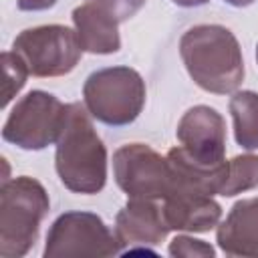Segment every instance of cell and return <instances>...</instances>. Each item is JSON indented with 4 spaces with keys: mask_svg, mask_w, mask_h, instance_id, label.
<instances>
[{
    "mask_svg": "<svg viewBox=\"0 0 258 258\" xmlns=\"http://www.w3.org/2000/svg\"><path fill=\"white\" fill-rule=\"evenodd\" d=\"M254 187H258V155L246 153L230 159L226 167V177L218 194L230 198Z\"/></svg>",
    "mask_w": 258,
    "mask_h": 258,
    "instance_id": "15",
    "label": "cell"
},
{
    "mask_svg": "<svg viewBox=\"0 0 258 258\" xmlns=\"http://www.w3.org/2000/svg\"><path fill=\"white\" fill-rule=\"evenodd\" d=\"M67 109L69 105L60 103L54 95L30 91L10 111L2 129V137L20 149H44L56 143L67 119Z\"/></svg>",
    "mask_w": 258,
    "mask_h": 258,
    "instance_id": "5",
    "label": "cell"
},
{
    "mask_svg": "<svg viewBox=\"0 0 258 258\" xmlns=\"http://www.w3.org/2000/svg\"><path fill=\"white\" fill-rule=\"evenodd\" d=\"M12 50L22 56L32 77H62L69 75L81 60L83 46L77 30L62 24H44L22 30Z\"/></svg>",
    "mask_w": 258,
    "mask_h": 258,
    "instance_id": "6",
    "label": "cell"
},
{
    "mask_svg": "<svg viewBox=\"0 0 258 258\" xmlns=\"http://www.w3.org/2000/svg\"><path fill=\"white\" fill-rule=\"evenodd\" d=\"M50 202L42 183L20 175L4 179L0 189V256L20 258L36 242Z\"/></svg>",
    "mask_w": 258,
    "mask_h": 258,
    "instance_id": "3",
    "label": "cell"
},
{
    "mask_svg": "<svg viewBox=\"0 0 258 258\" xmlns=\"http://www.w3.org/2000/svg\"><path fill=\"white\" fill-rule=\"evenodd\" d=\"M73 24L79 36V42L85 52L93 54H111L121 46L119 38V20L113 18L103 8L85 2L73 10Z\"/></svg>",
    "mask_w": 258,
    "mask_h": 258,
    "instance_id": "13",
    "label": "cell"
},
{
    "mask_svg": "<svg viewBox=\"0 0 258 258\" xmlns=\"http://www.w3.org/2000/svg\"><path fill=\"white\" fill-rule=\"evenodd\" d=\"M173 4H177V6H183V8H194V6H202V4H206L208 0H171Z\"/></svg>",
    "mask_w": 258,
    "mask_h": 258,
    "instance_id": "20",
    "label": "cell"
},
{
    "mask_svg": "<svg viewBox=\"0 0 258 258\" xmlns=\"http://www.w3.org/2000/svg\"><path fill=\"white\" fill-rule=\"evenodd\" d=\"M169 254L171 256H185V258H212L216 250L206 244L204 240H196L189 236H175L169 242Z\"/></svg>",
    "mask_w": 258,
    "mask_h": 258,
    "instance_id": "17",
    "label": "cell"
},
{
    "mask_svg": "<svg viewBox=\"0 0 258 258\" xmlns=\"http://www.w3.org/2000/svg\"><path fill=\"white\" fill-rule=\"evenodd\" d=\"M54 167L60 183L75 194H97L105 187L107 149L93 127L91 113L81 103H69L56 139Z\"/></svg>",
    "mask_w": 258,
    "mask_h": 258,
    "instance_id": "2",
    "label": "cell"
},
{
    "mask_svg": "<svg viewBox=\"0 0 258 258\" xmlns=\"http://www.w3.org/2000/svg\"><path fill=\"white\" fill-rule=\"evenodd\" d=\"M256 60H258V44H256Z\"/></svg>",
    "mask_w": 258,
    "mask_h": 258,
    "instance_id": "22",
    "label": "cell"
},
{
    "mask_svg": "<svg viewBox=\"0 0 258 258\" xmlns=\"http://www.w3.org/2000/svg\"><path fill=\"white\" fill-rule=\"evenodd\" d=\"M234 135L240 147L258 149V93L238 91L230 99Z\"/></svg>",
    "mask_w": 258,
    "mask_h": 258,
    "instance_id": "14",
    "label": "cell"
},
{
    "mask_svg": "<svg viewBox=\"0 0 258 258\" xmlns=\"http://www.w3.org/2000/svg\"><path fill=\"white\" fill-rule=\"evenodd\" d=\"M87 2L103 8L119 22H125L131 16H135L141 10V6L145 4V0H87Z\"/></svg>",
    "mask_w": 258,
    "mask_h": 258,
    "instance_id": "18",
    "label": "cell"
},
{
    "mask_svg": "<svg viewBox=\"0 0 258 258\" xmlns=\"http://www.w3.org/2000/svg\"><path fill=\"white\" fill-rule=\"evenodd\" d=\"M163 218L169 230L179 232H208L220 224L222 208L208 194L175 187L163 198Z\"/></svg>",
    "mask_w": 258,
    "mask_h": 258,
    "instance_id": "11",
    "label": "cell"
},
{
    "mask_svg": "<svg viewBox=\"0 0 258 258\" xmlns=\"http://www.w3.org/2000/svg\"><path fill=\"white\" fill-rule=\"evenodd\" d=\"M179 56L191 81L208 93H234L244 79L238 38L222 24H198L183 32Z\"/></svg>",
    "mask_w": 258,
    "mask_h": 258,
    "instance_id": "1",
    "label": "cell"
},
{
    "mask_svg": "<svg viewBox=\"0 0 258 258\" xmlns=\"http://www.w3.org/2000/svg\"><path fill=\"white\" fill-rule=\"evenodd\" d=\"M117 185L129 198L163 200L173 189V171L167 157H161L145 143H127L113 155Z\"/></svg>",
    "mask_w": 258,
    "mask_h": 258,
    "instance_id": "8",
    "label": "cell"
},
{
    "mask_svg": "<svg viewBox=\"0 0 258 258\" xmlns=\"http://www.w3.org/2000/svg\"><path fill=\"white\" fill-rule=\"evenodd\" d=\"M218 246L228 256H258V198L234 204L216 232Z\"/></svg>",
    "mask_w": 258,
    "mask_h": 258,
    "instance_id": "12",
    "label": "cell"
},
{
    "mask_svg": "<svg viewBox=\"0 0 258 258\" xmlns=\"http://www.w3.org/2000/svg\"><path fill=\"white\" fill-rule=\"evenodd\" d=\"M121 246L115 232L91 212H64L60 214L44 244V258H73V256H113Z\"/></svg>",
    "mask_w": 258,
    "mask_h": 258,
    "instance_id": "7",
    "label": "cell"
},
{
    "mask_svg": "<svg viewBox=\"0 0 258 258\" xmlns=\"http://www.w3.org/2000/svg\"><path fill=\"white\" fill-rule=\"evenodd\" d=\"M56 4V0H16V6L26 12H36V10H48Z\"/></svg>",
    "mask_w": 258,
    "mask_h": 258,
    "instance_id": "19",
    "label": "cell"
},
{
    "mask_svg": "<svg viewBox=\"0 0 258 258\" xmlns=\"http://www.w3.org/2000/svg\"><path fill=\"white\" fill-rule=\"evenodd\" d=\"M83 105L97 121L113 127L133 123L145 105V83L135 69L109 67L87 77Z\"/></svg>",
    "mask_w": 258,
    "mask_h": 258,
    "instance_id": "4",
    "label": "cell"
},
{
    "mask_svg": "<svg viewBox=\"0 0 258 258\" xmlns=\"http://www.w3.org/2000/svg\"><path fill=\"white\" fill-rule=\"evenodd\" d=\"M2 71H4V83H2V105L8 107V103L20 93V89L26 83L28 67L22 60L20 54H16L14 50H6L2 52Z\"/></svg>",
    "mask_w": 258,
    "mask_h": 258,
    "instance_id": "16",
    "label": "cell"
},
{
    "mask_svg": "<svg viewBox=\"0 0 258 258\" xmlns=\"http://www.w3.org/2000/svg\"><path fill=\"white\" fill-rule=\"evenodd\" d=\"M226 4H230V6H236V8H242V6H248V4H252L254 0H224Z\"/></svg>",
    "mask_w": 258,
    "mask_h": 258,
    "instance_id": "21",
    "label": "cell"
},
{
    "mask_svg": "<svg viewBox=\"0 0 258 258\" xmlns=\"http://www.w3.org/2000/svg\"><path fill=\"white\" fill-rule=\"evenodd\" d=\"M175 137L179 149L194 163L220 169L226 161V123L224 117L208 105H196L183 113L177 123Z\"/></svg>",
    "mask_w": 258,
    "mask_h": 258,
    "instance_id": "9",
    "label": "cell"
},
{
    "mask_svg": "<svg viewBox=\"0 0 258 258\" xmlns=\"http://www.w3.org/2000/svg\"><path fill=\"white\" fill-rule=\"evenodd\" d=\"M169 228L163 218V210L157 200L129 198L123 210L115 218V236L123 252H149L147 246H155L165 240Z\"/></svg>",
    "mask_w": 258,
    "mask_h": 258,
    "instance_id": "10",
    "label": "cell"
}]
</instances>
